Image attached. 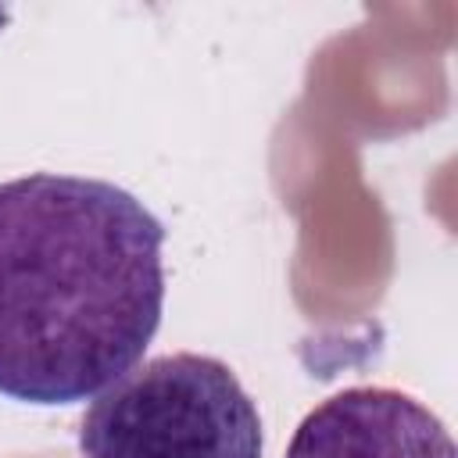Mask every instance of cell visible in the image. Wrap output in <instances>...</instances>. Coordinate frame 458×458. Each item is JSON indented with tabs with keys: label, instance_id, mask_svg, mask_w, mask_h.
Masks as SVG:
<instances>
[{
	"label": "cell",
	"instance_id": "obj_1",
	"mask_svg": "<svg viewBox=\"0 0 458 458\" xmlns=\"http://www.w3.org/2000/svg\"><path fill=\"white\" fill-rule=\"evenodd\" d=\"M161 247L154 211L107 179L0 182V394L79 404L136 369L165 311Z\"/></svg>",
	"mask_w": 458,
	"mask_h": 458
},
{
	"label": "cell",
	"instance_id": "obj_2",
	"mask_svg": "<svg viewBox=\"0 0 458 458\" xmlns=\"http://www.w3.org/2000/svg\"><path fill=\"white\" fill-rule=\"evenodd\" d=\"M261 415L236 372L193 351L140 361L93 397L79 458H261Z\"/></svg>",
	"mask_w": 458,
	"mask_h": 458
},
{
	"label": "cell",
	"instance_id": "obj_3",
	"mask_svg": "<svg viewBox=\"0 0 458 458\" xmlns=\"http://www.w3.org/2000/svg\"><path fill=\"white\" fill-rule=\"evenodd\" d=\"M286 458H458L447 426L394 386H347L315 404Z\"/></svg>",
	"mask_w": 458,
	"mask_h": 458
},
{
	"label": "cell",
	"instance_id": "obj_4",
	"mask_svg": "<svg viewBox=\"0 0 458 458\" xmlns=\"http://www.w3.org/2000/svg\"><path fill=\"white\" fill-rule=\"evenodd\" d=\"M4 458H75V454L64 451V447H39V451H14V454H4Z\"/></svg>",
	"mask_w": 458,
	"mask_h": 458
},
{
	"label": "cell",
	"instance_id": "obj_5",
	"mask_svg": "<svg viewBox=\"0 0 458 458\" xmlns=\"http://www.w3.org/2000/svg\"><path fill=\"white\" fill-rule=\"evenodd\" d=\"M4 21H7V7H0V29H4Z\"/></svg>",
	"mask_w": 458,
	"mask_h": 458
}]
</instances>
